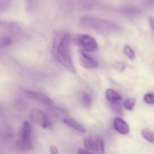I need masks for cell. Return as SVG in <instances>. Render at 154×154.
Returning <instances> with one entry per match:
<instances>
[{"instance_id": "obj_22", "label": "cell", "mask_w": 154, "mask_h": 154, "mask_svg": "<svg viewBox=\"0 0 154 154\" xmlns=\"http://www.w3.org/2000/svg\"><path fill=\"white\" fill-rule=\"evenodd\" d=\"M50 152L52 154H58V151L55 146L51 145L49 147Z\"/></svg>"}, {"instance_id": "obj_6", "label": "cell", "mask_w": 154, "mask_h": 154, "mask_svg": "<svg viewBox=\"0 0 154 154\" xmlns=\"http://www.w3.org/2000/svg\"><path fill=\"white\" fill-rule=\"evenodd\" d=\"M30 117L33 123L43 128L48 129L50 128L52 126L51 122L40 109H32L30 112Z\"/></svg>"}, {"instance_id": "obj_1", "label": "cell", "mask_w": 154, "mask_h": 154, "mask_svg": "<svg viewBox=\"0 0 154 154\" xmlns=\"http://www.w3.org/2000/svg\"><path fill=\"white\" fill-rule=\"evenodd\" d=\"M72 37L63 31H58L54 35L52 54L57 60L71 74H76V68L71 57L70 44Z\"/></svg>"}, {"instance_id": "obj_23", "label": "cell", "mask_w": 154, "mask_h": 154, "mask_svg": "<svg viewBox=\"0 0 154 154\" xmlns=\"http://www.w3.org/2000/svg\"><path fill=\"white\" fill-rule=\"evenodd\" d=\"M77 154H93L86 149H80L78 151Z\"/></svg>"}, {"instance_id": "obj_14", "label": "cell", "mask_w": 154, "mask_h": 154, "mask_svg": "<svg viewBox=\"0 0 154 154\" xmlns=\"http://www.w3.org/2000/svg\"><path fill=\"white\" fill-rule=\"evenodd\" d=\"M136 99L134 98H129L126 100L124 102V107L127 110H132L134 108Z\"/></svg>"}, {"instance_id": "obj_21", "label": "cell", "mask_w": 154, "mask_h": 154, "mask_svg": "<svg viewBox=\"0 0 154 154\" xmlns=\"http://www.w3.org/2000/svg\"><path fill=\"white\" fill-rule=\"evenodd\" d=\"M115 67L116 69L120 72L124 71L126 68L125 65L122 62H118L116 64Z\"/></svg>"}, {"instance_id": "obj_2", "label": "cell", "mask_w": 154, "mask_h": 154, "mask_svg": "<svg viewBox=\"0 0 154 154\" xmlns=\"http://www.w3.org/2000/svg\"><path fill=\"white\" fill-rule=\"evenodd\" d=\"M16 146L20 151H29L33 147L31 140V127L30 122L24 121L19 131V138Z\"/></svg>"}, {"instance_id": "obj_18", "label": "cell", "mask_w": 154, "mask_h": 154, "mask_svg": "<svg viewBox=\"0 0 154 154\" xmlns=\"http://www.w3.org/2000/svg\"><path fill=\"white\" fill-rule=\"evenodd\" d=\"M11 39L9 37L7 36H4L1 38V47H6L11 45Z\"/></svg>"}, {"instance_id": "obj_10", "label": "cell", "mask_w": 154, "mask_h": 154, "mask_svg": "<svg viewBox=\"0 0 154 154\" xmlns=\"http://www.w3.org/2000/svg\"><path fill=\"white\" fill-rule=\"evenodd\" d=\"M63 121L64 124L71 128L77 130L78 132L81 133H85L86 132L85 128L74 119H63Z\"/></svg>"}, {"instance_id": "obj_13", "label": "cell", "mask_w": 154, "mask_h": 154, "mask_svg": "<svg viewBox=\"0 0 154 154\" xmlns=\"http://www.w3.org/2000/svg\"><path fill=\"white\" fill-rule=\"evenodd\" d=\"M111 107L114 112L120 116L123 115V110L121 106V101L111 102Z\"/></svg>"}, {"instance_id": "obj_12", "label": "cell", "mask_w": 154, "mask_h": 154, "mask_svg": "<svg viewBox=\"0 0 154 154\" xmlns=\"http://www.w3.org/2000/svg\"><path fill=\"white\" fill-rule=\"evenodd\" d=\"M143 137L151 143H154V131L148 128H144L141 132Z\"/></svg>"}, {"instance_id": "obj_20", "label": "cell", "mask_w": 154, "mask_h": 154, "mask_svg": "<svg viewBox=\"0 0 154 154\" xmlns=\"http://www.w3.org/2000/svg\"><path fill=\"white\" fill-rule=\"evenodd\" d=\"M11 0H1V10L4 11L10 5Z\"/></svg>"}, {"instance_id": "obj_8", "label": "cell", "mask_w": 154, "mask_h": 154, "mask_svg": "<svg viewBox=\"0 0 154 154\" xmlns=\"http://www.w3.org/2000/svg\"><path fill=\"white\" fill-rule=\"evenodd\" d=\"M23 92L27 97L39 102L47 105H52L53 103V101L51 99L42 93L30 90H24Z\"/></svg>"}, {"instance_id": "obj_9", "label": "cell", "mask_w": 154, "mask_h": 154, "mask_svg": "<svg viewBox=\"0 0 154 154\" xmlns=\"http://www.w3.org/2000/svg\"><path fill=\"white\" fill-rule=\"evenodd\" d=\"M114 126L117 131L123 135H126L130 131L129 125L124 120L119 117L115 119L114 121Z\"/></svg>"}, {"instance_id": "obj_11", "label": "cell", "mask_w": 154, "mask_h": 154, "mask_svg": "<svg viewBox=\"0 0 154 154\" xmlns=\"http://www.w3.org/2000/svg\"><path fill=\"white\" fill-rule=\"evenodd\" d=\"M105 96L107 99L110 102L121 101L122 97L120 94L114 90L108 89L105 91Z\"/></svg>"}, {"instance_id": "obj_17", "label": "cell", "mask_w": 154, "mask_h": 154, "mask_svg": "<svg viewBox=\"0 0 154 154\" xmlns=\"http://www.w3.org/2000/svg\"><path fill=\"white\" fill-rule=\"evenodd\" d=\"M38 0H25V8L26 11H32L38 2Z\"/></svg>"}, {"instance_id": "obj_24", "label": "cell", "mask_w": 154, "mask_h": 154, "mask_svg": "<svg viewBox=\"0 0 154 154\" xmlns=\"http://www.w3.org/2000/svg\"><path fill=\"white\" fill-rule=\"evenodd\" d=\"M149 22L150 23V25H151V27L153 29L154 31V17H152V16H150L149 18Z\"/></svg>"}, {"instance_id": "obj_7", "label": "cell", "mask_w": 154, "mask_h": 154, "mask_svg": "<svg viewBox=\"0 0 154 154\" xmlns=\"http://www.w3.org/2000/svg\"><path fill=\"white\" fill-rule=\"evenodd\" d=\"M78 55L80 64L84 68L95 69L98 66V62L82 50L79 51Z\"/></svg>"}, {"instance_id": "obj_16", "label": "cell", "mask_w": 154, "mask_h": 154, "mask_svg": "<svg viewBox=\"0 0 154 154\" xmlns=\"http://www.w3.org/2000/svg\"><path fill=\"white\" fill-rule=\"evenodd\" d=\"M124 52L130 59L134 60L136 57L135 53L133 49L128 45H126L124 48Z\"/></svg>"}, {"instance_id": "obj_3", "label": "cell", "mask_w": 154, "mask_h": 154, "mask_svg": "<svg viewBox=\"0 0 154 154\" xmlns=\"http://www.w3.org/2000/svg\"><path fill=\"white\" fill-rule=\"evenodd\" d=\"M80 23L83 27L101 30L112 26L111 23L91 15H83L80 19Z\"/></svg>"}, {"instance_id": "obj_15", "label": "cell", "mask_w": 154, "mask_h": 154, "mask_svg": "<svg viewBox=\"0 0 154 154\" xmlns=\"http://www.w3.org/2000/svg\"><path fill=\"white\" fill-rule=\"evenodd\" d=\"M81 100L84 105L87 107L91 106L92 102V98L90 94L86 92L83 93L81 97Z\"/></svg>"}, {"instance_id": "obj_4", "label": "cell", "mask_w": 154, "mask_h": 154, "mask_svg": "<svg viewBox=\"0 0 154 154\" xmlns=\"http://www.w3.org/2000/svg\"><path fill=\"white\" fill-rule=\"evenodd\" d=\"M84 144L87 150L93 154H104L105 152L103 139L97 136H91L85 138Z\"/></svg>"}, {"instance_id": "obj_19", "label": "cell", "mask_w": 154, "mask_h": 154, "mask_svg": "<svg viewBox=\"0 0 154 154\" xmlns=\"http://www.w3.org/2000/svg\"><path fill=\"white\" fill-rule=\"evenodd\" d=\"M144 100L147 104H154V95L151 93H147L144 97Z\"/></svg>"}, {"instance_id": "obj_5", "label": "cell", "mask_w": 154, "mask_h": 154, "mask_svg": "<svg viewBox=\"0 0 154 154\" xmlns=\"http://www.w3.org/2000/svg\"><path fill=\"white\" fill-rule=\"evenodd\" d=\"M74 41L79 47L89 52H93L98 48L96 41L88 34H77L74 38Z\"/></svg>"}]
</instances>
